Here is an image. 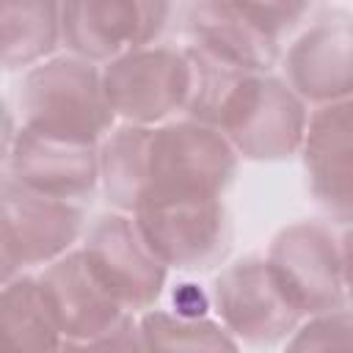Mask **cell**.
I'll list each match as a JSON object with an SVG mask.
<instances>
[{"label": "cell", "instance_id": "3", "mask_svg": "<svg viewBox=\"0 0 353 353\" xmlns=\"http://www.w3.org/2000/svg\"><path fill=\"white\" fill-rule=\"evenodd\" d=\"M306 3H240L207 0L188 6V30L196 47L245 69L268 72L279 58V41L301 17Z\"/></svg>", "mask_w": 353, "mask_h": 353}, {"label": "cell", "instance_id": "13", "mask_svg": "<svg viewBox=\"0 0 353 353\" xmlns=\"http://www.w3.org/2000/svg\"><path fill=\"white\" fill-rule=\"evenodd\" d=\"M8 179L58 201L88 199L99 179V154L94 146L69 143L19 127L8 143Z\"/></svg>", "mask_w": 353, "mask_h": 353}, {"label": "cell", "instance_id": "1", "mask_svg": "<svg viewBox=\"0 0 353 353\" xmlns=\"http://www.w3.org/2000/svg\"><path fill=\"white\" fill-rule=\"evenodd\" d=\"M17 105L22 127L83 146H94L113 127L116 116L102 72L77 55L33 66L22 77Z\"/></svg>", "mask_w": 353, "mask_h": 353}, {"label": "cell", "instance_id": "8", "mask_svg": "<svg viewBox=\"0 0 353 353\" xmlns=\"http://www.w3.org/2000/svg\"><path fill=\"white\" fill-rule=\"evenodd\" d=\"M168 17V3L72 0L61 6V39L77 58L110 63L124 52L149 47L163 33Z\"/></svg>", "mask_w": 353, "mask_h": 353}, {"label": "cell", "instance_id": "4", "mask_svg": "<svg viewBox=\"0 0 353 353\" xmlns=\"http://www.w3.org/2000/svg\"><path fill=\"white\" fill-rule=\"evenodd\" d=\"M303 99L270 74H245L218 108L215 130L248 160H284L303 146Z\"/></svg>", "mask_w": 353, "mask_h": 353}, {"label": "cell", "instance_id": "6", "mask_svg": "<svg viewBox=\"0 0 353 353\" xmlns=\"http://www.w3.org/2000/svg\"><path fill=\"white\" fill-rule=\"evenodd\" d=\"M268 268L281 292L301 314L339 312L345 303L342 243L320 223H292L281 229L268 251Z\"/></svg>", "mask_w": 353, "mask_h": 353}, {"label": "cell", "instance_id": "17", "mask_svg": "<svg viewBox=\"0 0 353 353\" xmlns=\"http://www.w3.org/2000/svg\"><path fill=\"white\" fill-rule=\"evenodd\" d=\"M3 66L17 69L50 55L61 39V6L41 0H8L0 6Z\"/></svg>", "mask_w": 353, "mask_h": 353}, {"label": "cell", "instance_id": "10", "mask_svg": "<svg viewBox=\"0 0 353 353\" xmlns=\"http://www.w3.org/2000/svg\"><path fill=\"white\" fill-rule=\"evenodd\" d=\"M83 254L102 287L124 312L152 309L165 284V262L146 245L135 221L102 215L85 237Z\"/></svg>", "mask_w": 353, "mask_h": 353}, {"label": "cell", "instance_id": "18", "mask_svg": "<svg viewBox=\"0 0 353 353\" xmlns=\"http://www.w3.org/2000/svg\"><path fill=\"white\" fill-rule=\"evenodd\" d=\"M152 127L127 124L116 130L99 152V179L113 207L135 212L143 190V163Z\"/></svg>", "mask_w": 353, "mask_h": 353}, {"label": "cell", "instance_id": "5", "mask_svg": "<svg viewBox=\"0 0 353 353\" xmlns=\"http://www.w3.org/2000/svg\"><path fill=\"white\" fill-rule=\"evenodd\" d=\"M146 245L171 268L207 270L232 245V223L221 199H160L135 210Z\"/></svg>", "mask_w": 353, "mask_h": 353}, {"label": "cell", "instance_id": "9", "mask_svg": "<svg viewBox=\"0 0 353 353\" xmlns=\"http://www.w3.org/2000/svg\"><path fill=\"white\" fill-rule=\"evenodd\" d=\"M83 229V210L72 201L39 196L3 179V279L17 270L61 259Z\"/></svg>", "mask_w": 353, "mask_h": 353}, {"label": "cell", "instance_id": "12", "mask_svg": "<svg viewBox=\"0 0 353 353\" xmlns=\"http://www.w3.org/2000/svg\"><path fill=\"white\" fill-rule=\"evenodd\" d=\"M290 88L309 102L334 105L353 97V14L325 11L287 52Z\"/></svg>", "mask_w": 353, "mask_h": 353}, {"label": "cell", "instance_id": "15", "mask_svg": "<svg viewBox=\"0 0 353 353\" xmlns=\"http://www.w3.org/2000/svg\"><path fill=\"white\" fill-rule=\"evenodd\" d=\"M39 290L63 339H97L130 314L94 276L83 251L55 259L39 276Z\"/></svg>", "mask_w": 353, "mask_h": 353}, {"label": "cell", "instance_id": "19", "mask_svg": "<svg viewBox=\"0 0 353 353\" xmlns=\"http://www.w3.org/2000/svg\"><path fill=\"white\" fill-rule=\"evenodd\" d=\"M138 325L143 353H240L229 331L204 317L146 312Z\"/></svg>", "mask_w": 353, "mask_h": 353}, {"label": "cell", "instance_id": "11", "mask_svg": "<svg viewBox=\"0 0 353 353\" xmlns=\"http://www.w3.org/2000/svg\"><path fill=\"white\" fill-rule=\"evenodd\" d=\"M212 303L223 325L248 345H273L303 317L262 256H245L221 270L212 284Z\"/></svg>", "mask_w": 353, "mask_h": 353}, {"label": "cell", "instance_id": "21", "mask_svg": "<svg viewBox=\"0 0 353 353\" xmlns=\"http://www.w3.org/2000/svg\"><path fill=\"white\" fill-rule=\"evenodd\" d=\"M63 353H143L141 325L132 320V314H127L113 331L97 339H63Z\"/></svg>", "mask_w": 353, "mask_h": 353}, {"label": "cell", "instance_id": "2", "mask_svg": "<svg viewBox=\"0 0 353 353\" xmlns=\"http://www.w3.org/2000/svg\"><path fill=\"white\" fill-rule=\"evenodd\" d=\"M234 171L237 152L215 127L199 121L157 127L146 143L138 207L160 199H221Z\"/></svg>", "mask_w": 353, "mask_h": 353}, {"label": "cell", "instance_id": "20", "mask_svg": "<svg viewBox=\"0 0 353 353\" xmlns=\"http://www.w3.org/2000/svg\"><path fill=\"white\" fill-rule=\"evenodd\" d=\"M284 353H353V312H328L301 325Z\"/></svg>", "mask_w": 353, "mask_h": 353}, {"label": "cell", "instance_id": "7", "mask_svg": "<svg viewBox=\"0 0 353 353\" xmlns=\"http://www.w3.org/2000/svg\"><path fill=\"white\" fill-rule=\"evenodd\" d=\"M102 83L113 113L146 127L188 105L193 72L185 50L143 47L110 61Z\"/></svg>", "mask_w": 353, "mask_h": 353}, {"label": "cell", "instance_id": "22", "mask_svg": "<svg viewBox=\"0 0 353 353\" xmlns=\"http://www.w3.org/2000/svg\"><path fill=\"white\" fill-rule=\"evenodd\" d=\"M342 268H345V292L353 301V229L342 237Z\"/></svg>", "mask_w": 353, "mask_h": 353}, {"label": "cell", "instance_id": "16", "mask_svg": "<svg viewBox=\"0 0 353 353\" xmlns=\"http://www.w3.org/2000/svg\"><path fill=\"white\" fill-rule=\"evenodd\" d=\"M0 353H63V336L41 298L39 279L6 281L0 298Z\"/></svg>", "mask_w": 353, "mask_h": 353}, {"label": "cell", "instance_id": "14", "mask_svg": "<svg viewBox=\"0 0 353 353\" xmlns=\"http://www.w3.org/2000/svg\"><path fill=\"white\" fill-rule=\"evenodd\" d=\"M301 152L317 204L336 223H353V99L314 110Z\"/></svg>", "mask_w": 353, "mask_h": 353}]
</instances>
